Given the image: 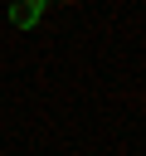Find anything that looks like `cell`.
I'll use <instances>...</instances> for the list:
<instances>
[{
  "label": "cell",
  "mask_w": 146,
  "mask_h": 156,
  "mask_svg": "<svg viewBox=\"0 0 146 156\" xmlns=\"http://www.w3.org/2000/svg\"><path fill=\"white\" fill-rule=\"evenodd\" d=\"M44 5L49 0H10V24L15 29H34L39 15H44Z\"/></svg>",
  "instance_id": "1"
},
{
  "label": "cell",
  "mask_w": 146,
  "mask_h": 156,
  "mask_svg": "<svg viewBox=\"0 0 146 156\" xmlns=\"http://www.w3.org/2000/svg\"><path fill=\"white\" fill-rule=\"evenodd\" d=\"M58 5H78V0H58Z\"/></svg>",
  "instance_id": "2"
}]
</instances>
